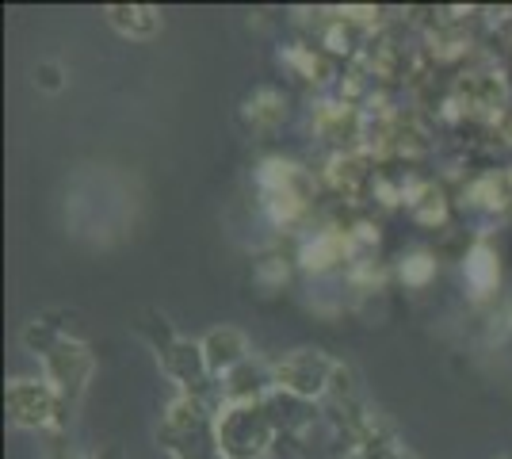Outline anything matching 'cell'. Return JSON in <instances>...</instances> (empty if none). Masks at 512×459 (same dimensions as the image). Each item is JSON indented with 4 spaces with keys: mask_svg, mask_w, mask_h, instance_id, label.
<instances>
[{
    "mask_svg": "<svg viewBox=\"0 0 512 459\" xmlns=\"http://www.w3.org/2000/svg\"><path fill=\"white\" fill-rule=\"evenodd\" d=\"M203 356H207V368H211V379H226V375L241 368L249 360V341L245 333L234 326H218L203 337Z\"/></svg>",
    "mask_w": 512,
    "mask_h": 459,
    "instance_id": "cell-7",
    "label": "cell"
},
{
    "mask_svg": "<svg viewBox=\"0 0 512 459\" xmlns=\"http://www.w3.org/2000/svg\"><path fill=\"white\" fill-rule=\"evenodd\" d=\"M92 368H96V360H92L88 345L85 341H73V337H62V341L43 356L46 383L62 394V402H77V398L85 394Z\"/></svg>",
    "mask_w": 512,
    "mask_h": 459,
    "instance_id": "cell-4",
    "label": "cell"
},
{
    "mask_svg": "<svg viewBox=\"0 0 512 459\" xmlns=\"http://www.w3.org/2000/svg\"><path fill=\"white\" fill-rule=\"evenodd\" d=\"M245 119L253 123V131H276L279 123L287 119V100L279 96L276 88H260L245 100Z\"/></svg>",
    "mask_w": 512,
    "mask_h": 459,
    "instance_id": "cell-12",
    "label": "cell"
},
{
    "mask_svg": "<svg viewBox=\"0 0 512 459\" xmlns=\"http://www.w3.org/2000/svg\"><path fill=\"white\" fill-rule=\"evenodd\" d=\"M329 184L337 188V192H344V196H356L363 184L371 180V169H367V157L363 153H337L333 161H329Z\"/></svg>",
    "mask_w": 512,
    "mask_h": 459,
    "instance_id": "cell-11",
    "label": "cell"
},
{
    "mask_svg": "<svg viewBox=\"0 0 512 459\" xmlns=\"http://www.w3.org/2000/svg\"><path fill=\"white\" fill-rule=\"evenodd\" d=\"M214 444L222 459L268 456L276 448V425L264 410V402H245V406L222 402V410L214 414Z\"/></svg>",
    "mask_w": 512,
    "mask_h": 459,
    "instance_id": "cell-1",
    "label": "cell"
},
{
    "mask_svg": "<svg viewBox=\"0 0 512 459\" xmlns=\"http://www.w3.org/2000/svg\"><path fill=\"white\" fill-rule=\"evenodd\" d=\"M161 372L180 387V394H199V387L211 379L207 356H203V341H184V337H176L169 349L161 352Z\"/></svg>",
    "mask_w": 512,
    "mask_h": 459,
    "instance_id": "cell-5",
    "label": "cell"
},
{
    "mask_svg": "<svg viewBox=\"0 0 512 459\" xmlns=\"http://www.w3.org/2000/svg\"><path fill=\"white\" fill-rule=\"evenodd\" d=\"M272 375H276V391L306 398V402H318L333 387L337 360H329L321 349H295L272 364Z\"/></svg>",
    "mask_w": 512,
    "mask_h": 459,
    "instance_id": "cell-2",
    "label": "cell"
},
{
    "mask_svg": "<svg viewBox=\"0 0 512 459\" xmlns=\"http://www.w3.org/2000/svg\"><path fill=\"white\" fill-rule=\"evenodd\" d=\"M20 337H23V345H27V349H31L35 356H39V360H43L46 352L54 349V345L62 341L65 333H62V329H54L50 322H39V318H35V322H27V326H23Z\"/></svg>",
    "mask_w": 512,
    "mask_h": 459,
    "instance_id": "cell-14",
    "label": "cell"
},
{
    "mask_svg": "<svg viewBox=\"0 0 512 459\" xmlns=\"http://www.w3.org/2000/svg\"><path fill=\"white\" fill-rule=\"evenodd\" d=\"M276 391V375H272V364L249 356L241 368L222 379V402L230 406H245V402H264L268 394Z\"/></svg>",
    "mask_w": 512,
    "mask_h": 459,
    "instance_id": "cell-6",
    "label": "cell"
},
{
    "mask_svg": "<svg viewBox=\"0 0 512 459\" xmlns=\"http://www.w3.org/2000/svg\"><path fill=\"white\" fill-rule=\"evenodd\" d=\"M104 16L119 35L138 39V43L161 31V8H150V4H107Z\"/></svg>",
    "mask_w": 512,
    "mask_h": 459,
    "instance_id": "cell-9",
    "label": "cell"
},
{
    "mask_svg": "<svg viewBox=\"0 0 512 459\" xmlns=\"http://www.w3.org/2000/svg\"><path fill=\"white\" fill-rule=\"evenodd\" d=\"M463 276H467V284L474 287V295H490L493 287H497L501 268H497V253H493L486 241H478L474 249H467V257H463Z\"/></svg>",
    "mask_w": 512,
    "mask_h": 459,
    "instance_id": "cell-10",
    "label": "cell"
},
{
    "mask_svg": "<svg viewBox=\"0 0 512 459\" xmlns=\"http://www.w3.org/2000/svg\"><path fill=\"white\" fill-rule=\"evenodd\" d=\"M406 203H409V215L417 222H425V226H440L444 215H448V199H444V192L436 184H428V180L409 192Z\"/></svg>",
    "mask_w": 512,
    "mask_h": 459,
    "instance_id": "cell-13",
    "label": "cell"
},
{
    "mask_svg": "<svg viewBox=\"0 0 512 459\" xmlns=\"http://www.w3.org/2000/svg\"><path fill=\"white\" fill-rule=\"evenodd\" d=\"M348 253H352L348 230H318V234H310V238L302 241L299 261L306 272H318L321 276V272H333Z\"/></svg>",
    "mask_w": 512,
    "mask_h": 459,
    "instance_id": "cell-8",
    "label": "cell"
},
{
    "mask_svg": "<svg viewBox=\"0 0 512 459\" xmlns=\"http://www.w3.org/2000/svg\"><path fill=\"white\" fill-rule=\"evenodd\" d=\"M256 276H260L264 284H283V280H287V264L279 261V257H264V261L256 264Z\"/></svg>",
    "mask_w": 512,
    "mask_h": 459,
    "instance_id": "cell-17",
    "label": "cell"
},
{
    "mask_svg": "<svg viewBox=\"0 0 512 459\" xmlns=\"http://www.w3.org/2000/svg\"><path fill=\"white\" fill-rule=\"evenodd\" d=\"M58 459H85V456H73V452H65V456H58Z\"/></svg>",
    "mask_w": 512,
    "mask_h": 459,
    "instance_id": "cell-19",
    "label": "cell"
},
{
    "mask_svg": "<svg viewBox=\"0 0 512 459\" xmlns=\"http://www.w3.org/2000/svg\"><path fill=\"white\" fill-rule=\"evenodd\" d=\"M398 272H402V280L409 287H425L432 280V272H436V257L432 253H409Z\"/></svg>",
    "mask_w": 512,
    "mask_h": 459,
    "instance_id": "cell-15",
    "label": "cell"
},
{
    "mask_svg": "<svg viewBox=\"0 0 512 459\" xmlns=\"http://www.w3.org/2000/svg\"><path fill=\"white\" fill-rule=\"evenodd\" d=\"M85 459H127V456H123V448H119V444H100V448Z\"/></svg>",
    "mask_w": 512,
    "mask_h": 459,
    "instance_id": "cell-18",
    "label": "cell"
},
{
    "mask_svg": "<svg viewBox=\"0 0 512 459\" xmlns=\"http://www.w3.org/2000/svg\"><path fill=\"white\" fill-rule=\"evenodd\" d=\"M35 85L43 88V92H58V88L65 85L62 66H58V62H43V66L35 69Z\"/></svg>",
    "mask_w": 512,
    "mask_h": 459,
    "instance_id": "cell-16",
    "label": "cell"
},
{
    "mask_svg": "<svg viewBox=\"0 0 512 459\" xmlns=\"http://www.w3.org/2000/svg\"><path fill=\"white\" fill-rule=\"evenodd\" d=\"M8 421L20 429H58L62 425V394L46 379H12L4 391Z\"/></svg>",
    "mask_w": 512,
    "mask_h": 459,
    "instance_id": "cell-3",
    "label": "cell"
}]
</instances>
